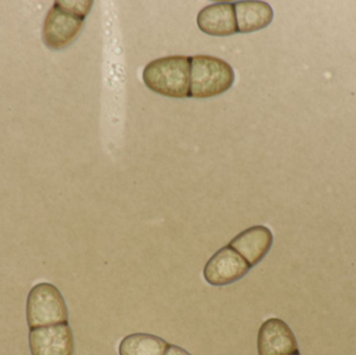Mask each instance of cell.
<instances>
[{
	"label": "cell",
	"instance_id": "8",
	"mask_svg": "<svg viewBox=\"0 0 356 355\" xmlns=\"http://www.w3.org/2000/svg\"><path fill=\"white\" fill-rule=\"evenodd\" d=\"M273 245V235L263 225L249 227L228 244L252 267L259 265L266 258Z\"/></svg>",
	"mask_w": 356,
	"mask_h": 355
},
{
	"label": "cell",
	"instance_id": "2",
	"mask_svg": "<svg viewBox=\"0 0 356 355\" xmlns=\"http://www.w3.org/2000/svg\"><path fill=\"white\" fill-rule=\"evenodd\" d=\"M150 91L171 98H186L190 93V56H172L152 60L143 71Z\"/></svg>",
	"mask_w": 356,
	"mask_h": 355
},
{
	"label": "cell",
	"instance_id": "3",
	"mask_svg": "<svg viewBox=\"0 0 356 355\" xmlns=\"http://www.w3.org/2000/svg\"><path fill=\"white\" fill-rule=\"evenodd\" d=\"M234 68L225 60L211 56H190L191 98H211L221 95L234 85Z\"/></svg>",
	"mask_w": 356,
	"mask_h": 355
},
{
	"label": "cell",
	"instance_id": "4",
	"mask_svg": "<svg viewBox=\"0 0 356 355\" xmlns=\"http://www.w3.org/2000/svg\"><path fill=\"white\" fill-rule=\"evenodd\" d=\"M26 319L29 329L68 323V308L58 288L38 283L27 297Z\"/></svg>",
	"mask_w": 356,
	"mask_h": 355
},
{
	"label": "cell",
	"instance_id": "10",
	"mask_svg": "<svg viewBox=\"0 0 356 355\" xmlns=\"http://www.w3.org/2000/svg\"><path fill=\"white\" fill-rule=\"evenodd\" d=\"M234 12L241 33L261 31L271 24L274 17L273 8L265 1L234 2Z\"/></svg>",
	"mask_w": 356,
	"mask_h": 355
},
{
	"label": "cell",
	"instance_id": "9",
	"mask_svg": "<svg viewBox=\"0 0 356 355\" xmlns=\"http://www.w3.org/2000/svg\"><path fill=\"white\" fill-rule=\"evenodd\" d=\"M199 29L213 37H228L238 33L234 3L217 2L205 6L197 16Z\"/></svg>",
	"mask_w": 356,
	"mask_h": 355
},
{
	"label": "cell",
	"instance_id": "11",
	"mask_svg": "<svg viewBox=\"0 0 356 355\" xmlns=\"http://www.w3.org/2000/svg\"><path fill=\"white\" fill-rule=\"evenodd\" d=\"M170 344L149 333L127 336L119 345V355H165Z\"/></svg>",
	"mask_w": 356,
	"mask_h": 355
},
{
	"label": "cell",
	"instance_id": "12",
	"mask_svg": "<svg viewBox=\"0 0 356 355\" xmlns=\"http://www.w3.org/2000/svg\"><path fill=\"white\" fill-rule=\"evenodd\" d=\"M165 355H192L188 354L186 350H184V348L179 347V346L177 345H170L169 346L168 349H167L166 354Z\"/></svg>",
	"mask_w": 356,
	"mask_h": 355
},
{
	"label": "cell",
	"instance_id": "7",
	"mask_svg": "<svg viewBox=\"0 0 356 355\" xmlns=\"http://www.w3.org/2000/svg\"><path fill=\"white\" fill-rule=\"evenodd\" d=\"M259 355H293L298 354V344L292 329L278 318L268 319L257 335Z\"/></svg>",
	"mask_w": 356,
	"mask_h": 355
},
{
	"label": "cell",
	"instance_id": "5",
	"mask_svg": "<svg viewBox=\"0 0 356 355\" xmlns=\"http://www.w3.org/2000/svg\"><path fill=\"white\" fill-rule=\"evenodd\" d=\"M251 267L242 256L229 246L218 250L205 264L203 275L213 287L232 285L246 276Z\"/></svg>",
	"mask_w": 356,
	"mask_h": 355
},
{
	"label": "cell",
	"instance_id": "13",
	"mask_svg": "<svg viewBox=\"0 0 356 355\" xmlns=\"http://www.w3.org/2000/svg\"><path fill=\"white\" fill-rule=\"evenodd\" d=\"M293 355H301V354H299V352H298V354H293Z\"/></svg>",
	"mask_w": 356,
	"mask_h": 355
},
{
	"label": "cell",
	"instance_id": "6",
	"mask_svg": "<svg viewBox=\"0 0 356 355\" xmlns=\"http://www.w3.org/2000/svg\"><path fill=\"white\" fill-rule=\"evenodd\" d=\"M31 355H74V337L68 323L29 331Z\"/></svg>",
	"mask_w": 356,
	"mask_h": 355
},
{
	"label": "cell",
	"instance_id": "1",
	"mask_svg": "<svg viewBox=\"0 0 356 355\" xmlns=\"http://www.w3.org/2000/svg\"><path fill=\"white\" fill-rule=\"evenodd\" d=\"M92 0L56 1L48 12L43 28V40L51 49L70 45L83 29L86 17L91 12Z\"/></svg>",
	"mask_w": 356,
	"mask_h": 355
}]
</instances>
